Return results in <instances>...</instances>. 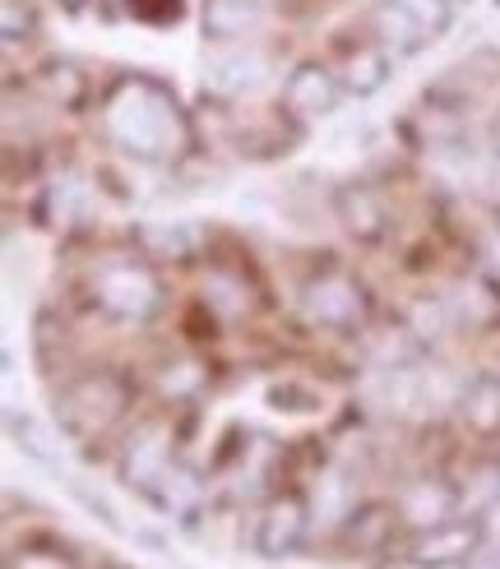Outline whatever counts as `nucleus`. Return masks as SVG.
I'll return each mask as SVG.
<instances>
[{
  "instance_id": "nucleus-11",
  "label": "nucleus",
  "mask_w": 500,
  "mask_h": 569,
  "mask_svg": "<svg viewBox=\"0 0 500 569\" xmlns=\"http://www.w3.org/2000/svg\"><path fill=\"white\" fill-rule=\"evenodd\" d=\"M66 6H79V0H66Z\"/></svg>"
},
{
  "instance_id": "nucleus-5",
  "label": "nucleus",
  "mask_w": 500,
  "mask_h": 569,
  "mask_svg": "<svg viewBox=\"0 0 500 569\" xmlns=\"http://www.w3.org/2000/svg\"><path fill=\"white\" fill-rule=\"evenodd\" d=\"M394 528H399V509L384 500H371V505L352 509V519L343 523V542L357 547L361 556H376V551H384L389 537H394Z\"/></svg>"
},
{
  "instance_id": "nucleus-9",
  "label": "nucleus",
  "mask_w": 500,
  "mask_h": 569,
  "mask_svg": "<svg viewBox=\"0 0 500 569\" xmlns=\"http://www.w3.org/2000/svg\"><path fill=\"white\" fill-rule=\"evenodd\" d=\"M256 14H260L256 0H204V28L222 42L246 38V28L256 23Z\"/></svg>"
},
{
  "instance_id": "nucleus-8",
  "label": "nucleus",
  "mask_w": 500,
  "mask_h": 569,
  "mask_svg": "<svg viewBox=\"0 0 500 569\" xmlns=\"http://www.w3.org/2000/svg\"><path fill=\"white\" fill-rule=\"evenodd\" d=\"M339 209H343V222H348V232L357 241H380L384 237V209H380V199L371 190H361V186L343 190Z\"/></svg>"
},
{
  "instance_id": "nucleus-1",
  "label": "nucleus",
  "mask_w": 500,
  "mask_h": 569,
  "mask_svg": "<svg viewBox=\"0 0 500 569\" xmlns=\"http://www.w3.org/2000/svg\"><path fill=\"white\" fill-rule=\"evenodd\" d=\"M130 408V389L121 376H83L79 385H70L66 393V421L83 436L107 431L111 421H121V412Z\"/></svg>"
},
{
  "instance_id": "nucleus-6",
  "label": "nucleus",
  "mask_w": 500,
  "mask_h": 569,
  "mask_svg": "<svg viewBox=\"0 0 500 569\" xmlns=\"http://www.w3.org/2000/svg\"><path fill=\"white\" fill-rule=\"evenodd\" d=\"M333 74L343 79L348 93H376L380 83H384V74H389V51L380 47V38H367V42H357V47L343 56Z\"/></svg>"
},
{
  "instance_id": "nucleus-3",
  "label": "nucleus",
  "mask_w": 500,
  "mask_h": 569,
  "mask_svg": "<svg viewBox=\"0 0 500 569\" xmlns=\"http://www.w3.org/2000/svg\"><path fill=\"white\" fill-rule=\"evenodd\" d=\"M343 93H348L343 79L329 66H301V70H292L288 89H283V107L292 117H329Z\"/></svg>"
},
{
  "instance_id": "nucleus-10",
  "label": "nucleus",
  "mask_w": 500,
  "mask_h": 569,
  "mask_svg": "<svg viewBox=\"0 0 500 569\" xmlns=\"http://www.w3.org/2000/svg\"><path fill=\"white\" fill-rule=\"evenodd\" d=\"M399 6L427 28V33H440L444 19H450V0H399Z\"/></svg>"
},
{
  "instance_id": "nucleus-2",
  "label": "nucleus",
  "mask_w": 500,
  "mask_h": 569,
  "mask_svg": "<svg viewBox=\"0 0 500 569\" xmlns=\"http://www.w3.org/2000/svg\"><path fill=\"white\" fill-rule=\"evenodd\" d=\"M478 542H482L478 519H440V523H427L422 532H412L408 560L412 565H459L478 551Z\"/></svg>"
},
{
  "instance_id": "nucleus-4",
  "label": "nucleus",
  "mask_w": 500,
  "mask_h": 569,
  "mask_svg": "<svg viewBox=\"0 0 500 569\" xmlns=\"http://www.w3.org/2000/svg\"><path fill=\"white\" fill-rule=\"evenodd\" d=\"M306 537V500L301 496H273L260 515V532L256 542L264 556H283V551H297Z\"/></svg>"
},
{
  "instance_id": "nucleus-7",
  "label": "nucleus",
  "mask_w": 500,
  "mask_h": 569,
  "mask_svg": "<svg viewBox=\"0 0 500 569\" xmlns=\"http://www.w3.org/2000/svg\"><path fill=\"white\" fill-rule=\"evenodd\" d=\"M376 38H380L384 51H417L431 33L399 6V0H384L380 14H376Z\"/></svg>"
}]
</instances>
